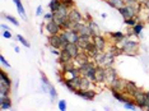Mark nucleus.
Instances as JSON below:
<instances>
[{"mask_svg": "<svg viewBox=\"0 0 149 111\" xmlns=\"http://www.w3.org/2000/svg\"><path fill=\"white\" fill-rule=\"evenodd\" d=\"M121 50H123V54H125L127 56H136L139 52V42L129 38L126 43L121 47Z\"/></svg>", "mask_w": 149, "mask_h": 111, "instance_id": "nucleus-1", "label": "nucleus"}, {"mask_svg": "<svg viewBox=\"0 0 149 111\" xmlns=\"http://www.w3.org/2000/svg\"><path fill=\"white\" fill-rule=\"evenodd\" d=\"M118 12H120L121 17L124 18V21L125 19H129V18H134V17H136L139 14L136 9H135L134 6L129 5V4H125L121 9H118Z\"/></svg>", "mask_w": 149, "mask_h": 111, "instance_id": "nucleus-2", "label": "nucleus"}, {"mask_svg": "<svg viewBox=\"0 0 149 111\" xmlns=\"http://www.w3.org/2000/svg\"><path fill=\"white\" fill-rule=\"evenodd\" d=\"M133 100L135 101V103H136V106L139 109H145V106H147V98H145V92L143 89L138 88L136 92L133 95Z\"/></svg>", "mask_w": 149, "mask_h": 111, "instance_id": "nucleus-3", "label": "nucleus"}, {"mask_svg": "<svg viewBox=\"0 0 149 111\" xmlns=\"http://www.w3.org/2000/svg\"><path fill=\"white\" fill-rule=\"evenodd\" d=\"M45 31L47 32V35H49V36H54V35H59L63 29H61V27L57 24L56 22H54V19H52V21L46 22Z\"/></svg>", "mask_w": 149, "mask_h": 111, "instance_id": "nucleus-4", "label": "nucleus"}, {"mask_svg": "<svg viewBox=\"0 0 149 111\" xmlns=\"http://www.w3.org/2000/svg\"><path fill=\"white\" fill-rule=\"evenodd\" d=\"M92 40L96 45V47L98 51H106L107 49V40L104 38L102 35H94L92 36Z\"/></svg>", "mask_w": 149, "mask_h": 111, "instance_id": "nucleus-5", "label": "nucleus"}, {"mask_svg": "<svg viewBox=\"0 0 149 111\" xmlns=\"http://www.w3.org/2000/svg\"><path fill=\"white\" fill-rule=\"evenodd\" d=\"M96 84H106V68L102 66V65H97Z\"/></svg>", "mask_w": 149, "mask_h": 111, "instance_id": "nucleus-6", "label": "nucleus"}, {"mask_svg": "<svg viewBox=\"0 0 149 111\" xmlns=\"http://www.w3.org/2000/svg\"><path fill=\"white\" fill-rule=\"evenodd\" d=\"M116 79H118L116 69L112 68V66H108V68H106V84L110 87Z\"/></svg>", "mask_w": 149, "mask_h": 111, "instance_id": "nucleus-7", "label": "nucleus"}, {"mask_svg": "<svg viewBox=\"0 0 149 111\" xmlns=\"http://www.w3.org/2000/svg\"><path fill=\"white\" fill-rule=\"evenodd\" d=\"M68 18H69L70 21L77 22V23H86V19H84V17L82 15V13L78 10V9H75V8L70 9V12H69V15H68Z\"/></svg>", "mask_w": 149, "mask_h": 111, "instance_id": "nucleus-8", "label": "nucleus"}, {"mask_svg": "<svg viewBox=\"0 0 149 111\" xmlns=\"http://www.w3.org/2000/svg\"><path fill=\"white\" fill-rule=\"evenodd\" d=\"M64 33H65V36H66V38H68V41L69 42H72V43H78L79 42V32L75 31V29H64L63 31Z\"/></svg>", "mask_w": 149, "mask_h": 111, "instance_id": "nucleus-9", "label": "nucleus"}, {"mask_svg": "<svg viewBox=\"0 0 149 111\" xmlns=\"http://www.w3.org/2000/svg\"><path fill=\"white\" fill-rule=\"evenodd\" d=\"M75 95H77V96H79V97H82V98H84V100H87V101H92L94 97H96L97 93L94 92L92 88H91V89H86V91H83V89H78L77 92H75Z\"/></svg>", "mask_w": 149, "mask_h": 111, "instance_id": "nucleus-10", "label": "nucleus"}, {"mask_svg": "<svg viewBox=\"0 0 149 111\" xmlns=\"http://www.w3.org/2000/svg\"><path fill=\"white\" fill-rule=\"evenodd\" d=\"M89 58L91 56L88 55L86 51L82 50V51L79 52V55H78L77 58H74V64H75L77 66H79V65H82V64H86V63L89 61Z\"/></svg>", "mask_w": 149, "mask_h": 111, "instance_id": "nucleus-11", "label": "nucleus"}, {"mask_svg": "<svg viewBox=\"0 0 149 111\" xmlns=\"http://www.w3.org/2000/svg\"><path fill=\"white\" fill-rule=\"evenodd\" d=\"M12 107V101L9 95H0V110H9Z\"/></svg>", "mask_w": 149, "mask_h": 111, "instance_id": "nucleus-12", "label": "nucleus"}, {"mask_svg": "<svg viewBox=\"0 0 149 111\" xmlns=\"http://www.w3.org/2000/svg\"><path fill=\"white\" fill-rule=\"evenodd\" d=\"M138 89V86L135 84L134 82H130V80H126V86H125V89H124V93L126 96H130L133 97V95L136 92Z\"/></svg>", "mask_w": 149, "mask_h": 111, "instance_id": "nucleus-13", "label": "nucleus"}, {"mask_svg": "<svg viewBox=\"0 0 149 111\" xmlns=\"http://www.w3.org/2000/svg\"><path fill=\"white\" fill-rule=\"evenodd\" d=\"M49 43L52 49H57L61 50V41H60V36L59 35H54V36H49Z\"/></svg>", "mask_w": 149, "mask_h": 111, "instance_id": "nucleus-14", "label": "nucleus"}, {"mask_svg": "<svg viewBox=\"0 0 149 111\" xmlns=\"http://www.w3.org/2000/svg\"><path fill=\"white\" fill-rule=\"evenodd\" d=\"M72 60H74V58L70 55V52L68 51L66 49H61V50H60V55H59V63L60 64L72 61Z\"/></svg>", "mask_w": 149, "mask_h": 111, "instance_id": "nucleus-15", "label": "nucleus"}, {"mask_svg": "<svg viewBox=\"0 0 149 111\" xmlns=\"http://www.w3.org/2000/svg\"><path fill=\"white\" fill-rule=\"evenodd\" d=\"M78 75H82L80 74V70L78 66H75V68H73V69H70L69 72H66V73H64L63 74V77H64V79H68V80H73L75 77Z\"/></svg>", "mask_w": 149, "mask_h": 111, "instance_id": "nucleus-16", "label": "nucleus"}, {"mask_svg": "<svg viewBox=\"0 0 149 111\" xmlns=\"http://www.w3.org/2000/svg\"><path fill=\"white\" fill-rule=\"evenodd\" d=\"M125 86H126V80H125V79H121V78H118V79L115 80V82H113L110 87H111V89H115V91H120V92H124Z\"/></svg>", "mask_w": 149, "mask_h": 111, "instance_id": "nucleus-17", "label": "nucleus"}, {"mask_svg": "<svg viewBox=\"0 0 149 111\" xmlns=\"http://www.w3.org/2000/svg\"><path fill=\"white\" fill-rule=\"evenodd\" d=\"M68 51L70 52V55L73 56V58H77L78 55H79V52L82 51V50L79 49V46H78V43H72V42H69L66 45V47H65Z\"/></svg>", "mask_w": 149, "mask_h": 111, "instance_id": "nucleus-18", "label": "nucleus"}, {"mask_svg": "<svg viewBox=\"0 0 149 111\" xmlns=\"http://www.w3.org/2000/svg\"><path fill=\"white\" fill-rule=\"evenodd\" d=\"M83 51H86L88 55L91 56V58H94V56H96V54L98 52V50H97V47H96V45H94L93 40H92V41H91L89 43H87L86 49H84Z\"/></svg>", "mask_w": 149, "mask_h": 111, "instance_id": "nucleus-19", "label": "nucleus"}, {"mask_svg": "<svg viewBox=\"0 0 149 111\" xmlns=\"http://www.w3.org/2000/svg\"><path fill=\"white\" fill-rule=\"evenodd\" d=\"M92 41V36H88V35H80L79 37V42H78V46H79L80 50H84L87 46V43H89Z\"/></svg>", "mask_w": 149, "mask_h": 111, "instance_id": "nucleus-20", "label": "nucleus"}, {"mask_svg": "<svg viewBox=\"0 0 149 111\" xmlns=\"http://www.w3.org/2000/svg\"><path fill=\"white\" fill-rule=\"evenodd\" d=\"M104 60H106V51H98L96 54V56L93 58V61L97 64V65H103Z\"/></svg>", "mask_w": 149, "mask_h": 111, "instance_id": "nucleus-21", "label": "nucleus"}, {"mask_svg": "<svg viewBox=\"0 0 149 111\" xmlns=\"http://www.w3.org/2000/svg\"><path fill=\"white\" fill-rule=\"evenodd\" d=\"M79 35H88V36H93V32L91 29V27L88 26V23H80V27L78 29Z\"/></svg>", "mask_w": 149, "mask_h": 111, "instance_id": "nucleus-22", "label": "nucleus"}, {"mask_svg": "<svg viewBox=\"0 0 149 111\" xmlns=\"http://www.w3.org/2000/svg\"><path fill=\"white\" fill-rule=\"evenodd\" d=\"M97 64L94 63V61H88V63H86V64H82V65H79L78 68H79V70H80V74L82 75H86V73L91 68H93V66H96Z\"/></svg>", "mask_w": 149, "mask_h": 111, "instance_id": "nucleus-23", "label": "nucleus"}, {"mask_svg": "<svg viewBox=\"0 0 149 111\" xmlns=\"http://www.w3.org/2000/svg\"><path fill=\"white\" fill-rule=\"evenodd\" d=\"M115 58H116V56H115L112 52H110L108 50H106V60H104V64H103L102 66H104V68L112 66V64L115 61Z\"/></svg>", "mask_w": 149, "mask_h": 111, "instance_id": "nucleus-24", "label": "nucleus"}, {"mask_svg": "<svg viewBox=\"0 0 149 111\" xmlns=\"http://www.w3.org/2000/svg\"><path fill=\"white\" fill-rule=\"evenodd\" d=\"M143 29H144V23L138 22L133 27V35L134 36H138V37H143V35H141Z\"/></svg>", "mask_w": 149, "mask_h": 111, "instance_id": "nucleus-25", "label": "nucleus"}, {"mask_svg": "<svg viewBox=\"0 0 149 111\" xmlns=\"http://www.w3.org/2000/svg\"><path fill=\"white\" fill-rule=\"evenodd\" d=\"M106 1H107V4L110 6L117 9V10L118 9H121L125 5V0H106Z\"/></svg>", "mask_w": 149, "mask_h": 111, "instance_id": "nucleus-26", "label": "nucleus"}, {"mask_svg": "<svg viewBox=\"0 0 149 111\" xmlns=\"http://www.w3.org/2000/svg\"><path fill=\"white\" fill-rule=\"evenodd\" d=\"M68 21V17L66 15H63V14H59V13H54V22H56L60 27H63V24Z\"/></svg>", "mask_w": 149, "mask_h": 111, "instance_id": "nucleus-27", "label": "nucleus"}, {"mask_svg": "<svg viewBox=\"0 0 149 111\" xmlns=\"http://www.w3.org/2000/svg\"><path fill=\"white\" fill-rule=\"evenodd\" d=\"M110 37L115 42H120V41H123V40L126 37V35L125 33H123V32H111L110 33Z\"/></svg>", "mask_w": 149, "mask_h": 111, "instance_id": "nucleus-28", "label": "nucleus"}, {"mask_svg": "<svg viewBox=\"0 0 149 111\" xmlns=\"http://www.w3.org/2000/svg\"><path fill=\"white\" fill-rule=\"evenodd\" d=\"M96 69H97V65L93 66V68H91L86 73V75H83V77H87V78L89 79L92 83H96Z\"/></svg>", "mask_w": 149, "mask_h": 111, "instance_id": "nucleus-29", "label": "nucleus"}, {"mask_svg": "<svg viewBox=\"0 0 149 111\" xmlns=\"http://www.w3.org/2000/svg\"><path fill=\"white\" fill-rule=\"evenodd\" d=\"M60 6H61V0H51V1L49 3L50 12H52V13H55Z\"/></svg>", "mask_w": 149, "mask_h": 111, "instance_id": "nucleus-30", "label": "nucleus"}, {"mask_svg": "<svg viewBox=\"0 0 149 111\" xmlns=\"http://www.w3.org/2000/svg\"><path fill=\"white\" fill-rule=\"evenodd\" d=\"M91 86H92V82H91L89 79L87 78V77H83L82 75V82H80V88L79 89H91Z\"/></svg>", "mask_w": 149, "mask_h": 111, "instance_id": "nucleus-31", "label": "nucleus"}, {"mask_svg": "<svg viewBox=\"0 0 149 111\" xmlns=\"http://www.w3.org/2000/svg\"><path fill=\"white\" fill-rule=\"evenodd\" d=\"M0 82L5 83V84H8V86H12V79L9 78V75L4 70H0Z\"/></svg>", "mask_w": 149, "mask_h": 111, "instance_id": "nucleus-32", "label": "nucleus"}, {"mask_svg": "<svg viewBox=\"0 0 149 111\" xmlns=\"http://www.w3.org/2000/svg\"><path fill=\"white\" fill-rule=\"evenodd\" d=\"M75 64H74V60H72V61H68V63H63L61 64V70H63V74L64 73H66V72H69L70 69H73V68H75Z\"/></svg>", "mask_w": 149, "mask_h": 111, "instance_id": "nucleus-33", "label": "nucleus"}, {"mask_svg": "<svg viewBox=\"0 0 149 111\" xmlns=\"http://www.w3.org/2000/svg\"><path fill=\"white\" fill-rule=\"evenodd\" d=\"M125 4H129V5L134 6V8L138 10V13H140V9H141V3L139 1V0H125Z\"/></svg>", "mask_w": 149, "mask_h": 111, "instance_id": "nucleus-34", "label": "nucleus"}, {"mask_svg": "<svg viewBox=\"0 0 149 111\" xmlns=\"http://www.w3.org/2000/svg\"><path fill=\"white\" fill-rule=\"evenodd\" d=\"M88 26H89L91 29H92L93 36H94V35H101V33H100V27H98V24L93 21V19H91V21L88 22Z\"/></svg>", "mask_w": 149, "mask_h": 111, "instance_id": "nucleus-35", "label": "nucleus"}, {"mask_svg": "<svg viewBox=\"0 0 149 111\" xmlns=\"http://www.w3.org/2000/svg\"><path fill=\"white\" fill-rule=\"evenodd\" d=\"M15 5H17V9H18V13L21 14V17L23 19H27V15H26V10H24V8H23V5H22V1L21 0H18V1L15 3Z\"/></svg>", "mask_w": 149, "mask_h": 111, "instance_id": "nucleus-36", "label": "nucleus"}, {"mask_svg": "<svg viewBox=\"0 0 149 111\" xmlns=\"http://www.w3.org/2000/svg\"><path fill=\"white\" fill-rule=\"evenodd\" d=\"M10 87L12 86H8L5 83L0 82V95H9L10 93Z\"/></svg>", "mask_w": 149, "mask_h": 111, "instance_id": "nucleus-37", "label": "nucleus"}, {"mask_svg": "<svg viewBox=\"0 0 149 111\" xmlns=\"http://www.w3.org/2000/svg\"><path fill=\"white\" fill-rule=\"evenodd\" d=\"M124 106H125V109L126 110H131V111H134V110H138V106H136V103H135V101H126V102L124 103Z\"/></svg>", "mask_w": 149, "mask_h": 111, "instance_id": "nucleus-38", "label": "nucleus"}, {"mask_svg": "<svg viewBox=\"0 0 149 111\" xmlns=\"http://www.w3.org/2000/svg\"><path fill=\"white\" fill-rule=\"evenodd\" d=\"M139 19H140V18H139V14H138L136 17H134V18L125 19V24H126V26H130L131 28H133V27H134V26H135V24H136V23L139 22Z\"/></svg>", "mask_w": 149, "mask_h": 111, "instance_id": "nucleus-39", "label": "nucleus"}, {"mask_svg": "<svg viewBox=\"0 0 149 111\" xmlns=\"http://www.w3.org/2000/svg\"><path fill=\"white\" fill-rule=\"evenodd\" d=\"M49 95H50V97H51L52 101H55L57 98V92H56V89L54 88V86L51 84V83L49 84Z\"/></svg>", "mask_w": 149, "mask_h": 111, "instance_id": "nucleus-40", "label": "nucleus"}, {"mask_svg": "<svg viewBox=\"0 0 149 111\" xmlns=\"http://www.w3.org/2000/svg\"><path fill=\"white\" fill-rule=\"evenodd\" d=\"M80 82H82V75H78V77H75L73 80H72V83H73V86H74V88H75L77 91L80 88ZM75 91V92H77Z\"/></svg>", "mask_w": 149, "mask_h": 111, "instance_id": "nucleus-41", "label": "nucleus"}, {"mask_svg": "<svg viewBox=\"0 0 149 111\" xmlns=\"http://www.w3.org/2000/svg\"><path fill=\"white\" fill-rule=\"evenodd\" d=\"M61 5L68 9H73L75 6V3H74V0H61Z\"/></svg>", "mask_w": 149, "mask_h": 111, "instance_id": "nucleus-42", "label": "nucleus"}, {"mask_svg": "<svg viewBox=\"0 0 149 111\" xmlns=\"http://www.w3.org/2000/svg\"><path fill=\"white\" fill-rule=\"evenodd\" d=\"M17 40H18V41L19 42H21L22 43V45H24L26 46V47H29V42L28 41H27V40L24 38V37H23V36H21V35H18V36H17Z\"/></svg>", "mask_w": 149, "mask_h": 111, "instance_id": "nucleus-43", "label": "nucleus"}, {"mask_svg": "<svg viewBox=\"0 0 149 111\" xmlns=\"http://www.w3.org/2000/svg\"><path fill=\"white\" fill-rule=\"evenodd\" d=\"M57 106H59L60 111H65V110H66V101H64V100H60L59 102H57Z\"/></svg>", "mask_w": 149, "mask_h": 111, "instance_id": "nucleus-44", "label": "nucleus"}, {"mask_svg": "<svg viewBox=\"0 0 149 111\" xmlns=\"http://www.w3.org/2000/svg\"><path fill=\"white\" fill-rule=\"evenodd\" d=\"M43 18H45V21H46V22H49V21H52V19H54V13H52V12H50V13H46V14L43 15Z\"/></svg>", "mask_w": 149, "mask_h": 111, "instance_id": "nucleus-45", "label": "nucleus"}, {"mask_svg": "<svg viewBox=\"0 0 149 111\" xmlns=\"http://www.w3.org/2000/svg\"><path fill=\"white\" fill-rule=\"evenodd\" d=\"M5 18L8 19V21L10 22V23H13V24H14V26H18V21H17V19L14 18V17H12V15H5Z\"/></svg>", "mask_w": 149, "mask_h": 111, "instance_id": "nucleus-46", "label": "nucleus"}, {"mask_svg": "<svg viewBox=\"0 0 149 111\" xmlns=\"http://www.w3.org/2000/svg\"><path fill=\"white\" fill-rule=\"evenodd\" d=\"M0 63H1L3 64V65H4L5 66V68H10V64H9L8 61H6V60H5V58H4V56H0Z\"/></svg>", "mask_w": 149, "mask_h": 111, "instance_id": "nucleus-47", "label": "nucleus"}, {"mask_svg": "<svg viewBox=\"0 0 149 111\" xmlns=\"http://www.w3.org/2000/svg\"><path fill=\"white\" fill-rule=\"evenodd\" d=\"M41 80H42V83H45V84H50L49 79H47V77L43 73H41Z\"/></svg>", "mask_w": 149, "mask_h": 111, "instance_id": "nucleus-48", "label": "nucleus"}, {"mask_svg": "<svg viewBox=\"0 0 149 111\" xmlns=\"http://www.w3.org/2000/svg\"><path fill=\"white\" fill-rule=\"evenodd\" d=\"M3 37H5V38H12L10 31H3Z\"/></svg>", "mask_w": 149, "mask_h": 111, "instance_id": "nucleus-49", "label": "nucleus"}, {"mask_svg": "<svg viewBox=\"0 0 149 111\" xmlns=\"http://www.w3.org/2000/svg\"><path fill=\"white\" fill-rule=\"evenodd\" d=\"M41 14H42V6L40 5V6H37V10H36V15H37V17H40Z\"/></svg>", "mask_w": 149, "mask_h": 111, "instance_id": "nucleus-50", "label": "nucleus"}, {"mask_svg": "<svg viewBox=\"0 0 149 111\" xmlns=\"http://www.w3.org/2000/svg\"><path fill=\"white\" fill-rule=\"evenodd\" d=\"M143 8L145 9V10H147V13H149V0H147V1L144 3V6Z\"/></svg>", "mask_w": 149, "mask_h": 111, "instance_id": "nucleus-51", "label": "nucleus"}, {"mask_svg": "<svg viewBox=\"0 0 149 111\" xmlns=\"http://www.w3.org/2000/svg\"><path fill=\"white\" fill-rule=\"evenodd\" d=\"M1 28H3V31H9V27L6 24H1Z\"/></svg>", "mask_w": 149, "mask_h": 111, "instance_id": "nucleus-52", "label": "nucleus"}, {"mask_svg": "<svg viewBox=\"0 0 149 111\" xmlns=\"http://www.w3.org/2000/svg\"><path fill=\"white\" fill-rule=\"evenodd\" d=\"M101 17H102V18H107V14H106V13H102V14H101Z\"/></svg>", "mask_w": 149, "mask_h": 111, "instance_id": "nucleus-53", "label": "nucleus"}, {"mask_svg": "<svg viewBox=\"0 0 149 111\" xmlns=\"http://www.w3.org/2000/svg\"><path fill=\"white\" fill-rule=\"evenodd\" d=\"M14 51L15 52H19V47H18V46H15V47H14Z\"/></svg>", "mask_w": 149, "mask_h": 111, "instance_id": "nucleus-54", "label": "nucleus"}, {"mask_svg": "<svg viewBox=\"0 0 149 111\" xmlns=\"http://www.w3.org/2000/svg\"><path fill=\"white\" fill-rule=\"evenodd\" d=\"M139 1H140V3H141V4H144V3H145V1H147V0H139Z\"/></svg>", "mask_w": 149, "mask_h": 111, "instance_id": "nucleus-55", "label": "nucleus"}, {"mask_svg": "<svg viewBox=\"0 0 149 111\" xmlns=\"http://www.w3.org/2000/svg\"><path fill=\"white\" fill-rule=\"evenodd\" d=\"M147 22L149 23V13H148V14H147Z\"/></svg>", "mask_w": 149, "mask_h": 111, "instance_id": "nucleus-56", "label": "nucleus"}]
</instances>
